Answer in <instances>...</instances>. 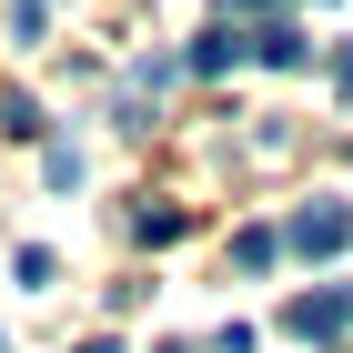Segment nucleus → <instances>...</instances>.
Masks as SVG:
<instances>
[{
	"label": "nucleus",
	"mask_w": 353,
	"mask_h": 353,
	"mask_svg": "<svg viewBox=\"0 0 353 353\" xmlns=\"http://www.w3.org/2000/svg\"><path fill=\"white\" fill-rule=\"evenodd\" d=\"M283 243H293L303 263H333V252L353 243V202H303V212H293V232H283Z\"/></svg>",
	"instance_id": "obj_1"
},
{
	"label": "nucleus",
	"mask_w": 353,
	"mask_h": 353,
	"mask_svg": "<svg viewBox=\"0 0 353 353\" xmlns=\"http://www.w3.org/2000/svg\"><path fill=\"white\" fill-rule=\"evenodd\" d=\"M353 323V293L333 283V293H293L283 303V333H303V343H333V333Z\"/></svg>",
	"instance_id": "obj_2"
},
{
	"label": "nucleus",
	"mask_w": 353,
	"mask_h": 353,
	"mask_svg": "<svg viewBox=\"0 0 353 353\" xmlns=\"http://www.w3.org/2000/svg\"><path fill=\"white\" fill-rule=\"evenodd\" d=\"M243 51H252V61H272V71H303V61H313V41H303V30H293V21H283V10H272V21H263V30H252Z\"/></svg>",
	"instance_id": "obj_3"
},
{
	"label": "nucleus",
	"mask_w": 353,
	"mask_h": 353,
	"mask_svg": "<svg viewBox=\"0 0 353 353\" xmlns=\"http://www.w3.org/2000/svg\"><path fill=\"white\" fill-rule=\"evenodd\" d=\"M232 61H243V30L232 21H212L202 41H192V71H232Z\"/></svg>",
	"instance_id": "obj_4"
},
{
	"label": "nucleus",
	"mask_w": 353,
	"mask_h": 353,
	"mask_svg": "<svg viewBox=\"0 0 353 353\" xmlns=\"http://www.w3.org/2000/svg\"><path fill=\"white\" fill-rule=\"evenodd\" d=\"M132 232H141V243H182V212H172V202H141Z\"/></svg>",
	"instance_id": "obj_5"
},
{
	"label": "nucleus",
	"mask_w": 353,
	"mask_h": 353,
	"mask_svg": "<svg viewBox=\"0 0 353 353\" xmlns=\"http://www.w3.org/2000/svg\"><path fill=\"white\" fill-rule=\"evenodd\" d=\"M272 252H283V232H263V222H252V232H232V263H243V272H263Z\"/></svg>",
	"instance_id": "obj_6"
},
{
	"label": "nucleus",
	"mask_w": 353,
	"mask_h": 353,
	"mask_svg": "<svg viewBox=\"0 0 353 353\" xmlns=\"http://www.w3.org/2000/svg\"><path fill=\"white\" fill-rule=\"evenodd\" d=\"M333 91H343V101H353V41H343V51H333Z\"/></svg>",
	"instance_id": "obj_7"
},
{
	"label": "nucleus",
	"mask_w": 353,
	"mask_h": 353,
	"mask_svg": "<svg viewBox=\"0 0 353 353\" xmlns=\"http://www.w3.org/2000/svg\"><path fill=\"white\" fill-rule=\"evenodd\" d=\"M232 10H283V0H222V21H232Z\"/></svg>",
	"instance_id": "obj_8"
},
{
	"label": "nucleus",
	"mask_w": 353,
	"mask_h": 353,
	"mask_svg": "<svg viewBox=\"0 0 353 353\" xmlns=\"http://www.w3.org/2000/svg\"><path fill=\"white\" fill-rule=\"evenodd\" d=\"M81 353H121V343H81Z\"/></svg>",
	"instance_id": "obj_9"
}]
</instances>
